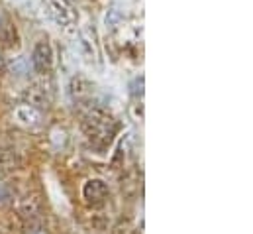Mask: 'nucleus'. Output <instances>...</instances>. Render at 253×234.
<instances>
[{
	"mask_svg": "<svg viewBox=\"0 0 253 234\" xmlns=\"http://www.w3.org/2000/svg\"><path fill=\"white\" fill-rule=\"evenodd\" d=\"M108 187L102 179H88L84 185H83V199L86 201V205L90 207H100L108 201Z\"/></svg>",
	"mask_w": 253,
	"mask_h": 234,
	"instance_id": "nucleus-2",
	"label": "nucleus"
},
{
	"mask_svg": "<svg viewBox=\"0 0 253 234\" xmlns=\"http://www.w3.org/2000/svg\"><path fill=\"white\" fill-rule=\"evenodd\" d=\"M118 22H120V12H118V10H110V12L106 14V26L116 28Z\"/></svg>",
	"mask_w": 253,
	"mask_h": 234,
	"instance_id": "nucleus-13",
	"label": "nucleus"
},
{
	"mask_svg": "<svg viewBox=\"0 0 253 234\" xmlns=\"http://www.w3.org/2000/svg\"><path fill=\"white\" fill-rule=\"evenodd\" d=\"M0 234H6V231H4V227L0 225Z\"/></svg>",
	"mask_w": 253,
	"mask_h": 234,
	"instance_id": "nucleus-14",
	"label": "nucleus"
},
{
	"mask_svg": "<svg viewBox=\"0 0 253 234\" xmlns=\"http://www.w3.org/2000/svg\"><path fill=\"white\" fill-rule=\"evenodd\" d=\"M10 199H12V191H10V187H8L6 183H2V179H0V205L8 203Z\"/></svg>",
	"mask_w": 253,
	"mask_h": 234,
	"instance_id": "nucleus-12",
	"label": "nucleus"
},
{
	"mask_svg": "<svg viewBox=\"0 0 253 234\" xmlns=\"http://www.w3.org/2000/svg\"><path fill=\"white\" fill-rule=\"evenodd\" d=\"M53 16H55V20H57L59 24H63V26H69V24L75 22V14H73L67 6L59 4V2H53Z\"/></svg>",
	"mask_w": 253,
	"mask_h": 234,
	"instance_id": "nucleus-9",
	"label": "nucleus"
},
{
	"mask_svg": "<svg viewBox=\"0 0 253 234\" xmlns=\"http://www.w3.org/2000/svg\"><path fill=\"white\" fill-rule=\"evenodd\" d=\"M112 234H135V229L129 221H120L114 229H112Z\"/></svg>",
	"mask_w": 253,
	"mask_h": 234,
	"instance_id": "nucleus-11",
	"label": "nucleus"
},
{
	"mask_svg": "<svg viewBox=\"0 0 253 234\" xmlns=\"http://www.w3.org/2000/svg\"><path fill=\"white\" fill-rule=\"evenodd\" d=\"M0 40L6 48H14L18 46V34H16V28L12 24H4L0 28Z\"/></svg>",
	"mask_w": 253,
	"mask_h": 234,
	"instance_id": "nucleus-10",
	"label": "nucleus"
},
{
	"mask_svg": "<svg viewBox=\"0 0 253 234\" xmlns=\"http://www.w3.org/2000/svg\"><path fill=\"white\" fill-rule=\"evenodd\" d=\"M20 168V158L14 150H0V179L12 176Z\"/></svg>",
	"mask_w": 253,
	"mask_h": 234,
	"instance_id": "nucleus-7",
	"label": "nucleus"
},
{
	"mask_svg": "<svg viewBox=\"0 0 253 234\" xmlns=\"http://www.w3.org/2000/svg\"><path fill=\"white\" fill-rule=\"evenodd\" d=\"M18 213L24 221L34 223L40 219L42 213V199L38 193H26L24 197L18 199Z\"/></svg>",
	"mask_w": 253,
	"mask_h": 234,
	"instance_id": "nucleus-5",
	"label": "nucleus"
},
{
	"mask_svg": "<svg viewBox=\"0 0 253 234\" xmlns=\"http://www.w3.org/2000/svg\"><path fill=\"white\" fill-rule=\"evenodd\" d=\"M79 111L83 117V130H84L88 142L98 150H104L106 146H110V142L114 140V136L118 132V124H116L114 117L104 107L96 105L94 101L79 107Z\"/></svg>",
	"mask_w": 253,
	"mask_h": 234,
	"instance_id": "nucleus-1",
	"label": "nucleus"
},
{
	"mask_svg": "<svg viewBox=\"0 0 253 234\" xmlns=\"http://www.w3.org/2000/svg\"><path fill=\"white\" fill-rule=\"evenodd\" d=\"M67 2H71V0H67Z\"/></svg>",
	"mask_w": 253,
	"mask_h": 234,
	"instance_id": "nucleus-15",
	"label": "nucleus"
},
{
	"mask_svg": "<svg viewBox=\"0 0 253 234\" xmlns=\"http://www.w3.org/2000/svg\"><path fill=\"white\" fill-rule=\"evenodd\" d=\"M69 93L75 101L77 107H83V105H88L92 103V97H94V87L90 81H86L84 77H73L71 81V87H69Z\"/></svg>",
	"mask_w": 253,
	"mask_h": 234,
	"instance_id": "nucleus-4",
	"label": "nucleus"
},
{
	"mask_svg": "<svg viewBox=\"0 0 253 234\" xmlns=\"http://www.w3.org/2000/svg\"><path fill=\"white\" fill-rule=\"evenodd\" d=\"M32 63L36 67L38 73L45 75L51 71V65H53V52H51V46L47 42H40L36 48H34V54H32Z\"/></svg>",
	"mask_w": 253,
	"mask_h": 234,
	"instance_id": "nucleus-6",
	"label": "nucleus"
},
{
	"mask_svg": "<svg viewBox=\"0 0 253 234\" xmlns=\"http://www.w3.org/2000/svg\"><path fill=\"white\" fill-rule=\"evenodd\" d=\"M24 99L30 107L34 109H49L51 101H53V93L49 87H45L43 83H34L26 93H24Z\"/></svg>",
	"mask_w": 253,
	"mask_h": 234,
	"instance_id": "nucleus-3",
	"label": "nucleus"
},
{
	"mask_svg": "<svg viewBox=\"0 0 253 234\" xmlns=\"http://www.w3.org/2000/svg\"><path fill=\"white\" fill-rule=\"evenodd\" d=\"M16 117H18V120H20L22 124H26V126H36V124L40 122V113H38V109L30 107V105H22L20 109H16Z\"/></svg>",
	"mask_w": 253,
	"mask_h": 234,
	"instance_id": "nucleus-8",
	"label": "nucleus"
}]
</instances>
